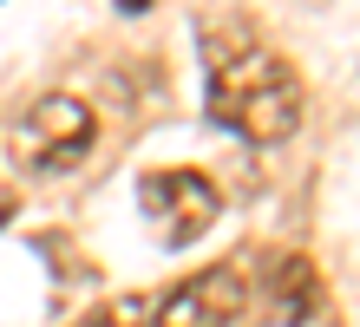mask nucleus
Segmentation results:
<instances>
[{
    "instance_id": "obj_1",
    "label": "nucleus",
    "mask_w": 360,
    "mask_h": 327,
    "mask_svg": "<svg viewBox=\"0 0 360 327\" xmlns=\"http://www.w3.org/2000/svg\"><path fill=\"white\" fill-rule=\"evenodd\" d=\"M203 59H210V85L203 105L223 131H236L243 144H288L302 131V79L282 53L256 46L249 33H203Z\"/></svg>"
},
{
    "instance_id": "obj_3",
    "label": "nucleus",
    "mask_w": 360,
    "mask_h": 327,
    "mask_svg": "<svg viewBox=\"0 0 360 327\" xmlns=\"http://www.w3.org/2000/svg\"><path fill=\"white\" fill-rule=\"evenodd\" d=\"M138 210H144V223H151V236L164 249H190L223 216V196L203 170L171 164V170H144L138 177Z\"/></svg>"
},
{
    "instance_id": "obj_4",
    "label": "nucleus",
    "mask_w": 360,
    "mask_h": 327,
    "mask_svg": "<svg viewBox=\"0 0 360 327\" xmlns=\"http://www.w3.org/2000/svg\"><path fill=\"white\" fill-rule=\"evenodd\" d=\"M249 301L275 321V327H302L321 314V269L308 255H269L262 275L249 281Z\"/></svg>"
},
{
    "instance_id": "obj_2",
    "label": "nucleus",
    "mask_w": 360,
    "mask_h": 327,
    "mask_svg": "<svg viewBox=\"0 0 360 327\" xmlns=\"http://www.w3.org/2000/svg\"><path fill=\"white\" fill-rule=\"evenodd\" d=\"M98 144V112L79 92H46L7 131V158L20 177H72Z\"/></svg>"
},
{
    "instance_id": "obj_5",
    "label": "nucleus",
    "mask_w": 360,
    "mask_h": 327,
    "mask_svg": "<svg viewBox=\"0 0 360 327\" xmlns=\"http://www.w3.org/2000/svg\"><path fill=\"white\" fill-rule=\"evenodd\" d=\"M118 7H124V13H138V7H151V0H118Z\"/></svg>"
}]
</instances>
